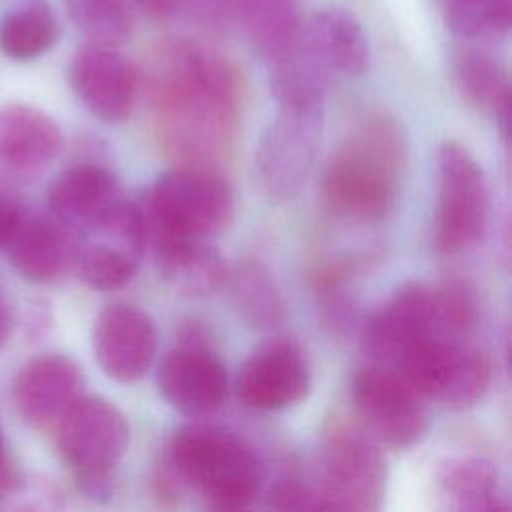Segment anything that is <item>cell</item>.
<instances>
[{"mask_svg": "<svg viewBox=\"0 0 512 512\" xmlns=\"http://www.w3.org/2000/svg\"><path fill=\"white\" fill-rule=\"evenodd\" d=\"M144 86L162 150L184 168L214 170L234 150L242 82L218 50L174 38L150 54Z\"/></svg>", "mask_w": 512, "mask_h": 512, "instance_id": "obj_1", "label": "cell"}, {"mask_svg": "<svg viewBox=\"0 0 512 512\" xmlns=\"http://www.w3.org/2000/svg\"><path fill=\"white\" fill-rule=\"evenodd\" d=\"M408 142L386 112L360 118L332 152L322 176L326 210L352 224L382 222L394 208L406 168Z\"/></svg>", "mask_w": 512, "mask_h": 512, "instance_id": "obj_2", "label": "cell"}, {"mask_svg": "<svg viewBox=\"0 0 512 512\" xmlns=\"http://www.w3.org/2000/svg\"><path fill=\"white\" fill-rule=\"evenodd\" d=\"M166 470L202 498V512H258L262 464L234 432L214 424L178 428L166 448Z\"/></svg>", "mask_w": 512, "mask_h": 512, "instance_id": "obj_3", "label": "cell"}, {"mask_svg": "<svg viewBox=\"0 0 512 512\" xmlns=\"http://www.w3.org/2000/svg\"><path fill=\"white\" fill-rule=\"evenodd\" d=\"M138 204L150 250L174 242H212L234 214L230 184L204 168L176 166L162 172Z\"/></svg>", "mask_w": 512, "mask_h": 512, "instance_id": "obj_4", "label": "cell"}, {"mask_svg": "<svg viewBox=\"0 0 512 512\" xmlns=\"http://www.w3.org/2000/svg\"><path fill=\"white\" fill-rule=\"evenodd\" d=\"M386 478L380 444L360 426L336 422L322 436L308 482L330 512H380Z\"/></svg>", "mask_w": 512, "mask_h": 512, "instance_id": "obj_5", "label": "cell"}, {"mask_svg": "<svg viewBox=\"0 0 512 512\" xmlns=\"http://www.w3.org/2000/svg\"><path fill=\"white\" fill-rule=\"evenodd\" d=\"M64 464L92 500L112 496V470L124 456L130 428L124 414L104 398L82 396L52 428Z\"/></svg>", "mask_w": 512, "mask_h": 512, "instance_id": "obj_6", "label": "cell"}, {"mask_svg": "<svg viewBox=\"0 0 512 512\" xmlns=\"http://www.w3.org/2000/svg\"><path fill=\"white\" fill-rule=\"evenodd\" d=\"M438 202L434 244L444 254H458L480 242L488 224L490 196L482 166L458 142L438 148Z\"/></svg>", "mask_w": 512, "mask_h": 512, "instance_id": "obj_7", "label": "cell"}, {"mask_svg": "<svg viewBox=\"0 0 512 512\" xmlns=\"http://www.w3.org/2000/svg\"><path fill=\"white\" fill-rule=\"evenodd\" d=\"M392 372L422 398H436L454 410L472 408L490 386L488 356L468 340L432 338Z\"/></svg>", "mask_w": 512, "mask_h": 512, "instance_id": "obj_8", "label": "cell"}, {"mask_svg": "<svg viewBox=\"0 0 512 512\" xmlns=\"http://www.w3.org/2000/svg\"><path fill=\"white\" fill-rule=\"evenodd\" d=\"M322 138V106L278 108L254 154L262 194L274 202L296 198L308 180Z\"/></svg>", "mask_w": 512, "mask_h": 512, "instance_id": "obj_9", "label": "cell"}, {"mask_svg": "<svg viewBox=\"0 0 512 512\" xmlns=\"http://www.w3.org/2000/svg\"><path fill=\"white\" fill-rule=\"evenodd\" d=\"M352 398L368 434L390 448H410L428 430L424 398L396 372L366 366L352 378Z\"/></svg>", "mask_w": 512, "mask_h": 512, "instance_id": "obj_10", "label": "cell"}, {"mask_svg": "<svg viewBox=\"0 0 512 512\" xmlns=\"http://www.w3.org/2000/svg\"><path fill=\"white\" fill-rule=\"evenodd\" d=\"M432 338H440L434 292L420 282H406L366 318L360 344L372 366L394 370L414 348Z\"/></svg>", "mask_w": 512, "mask_h": 512, "instance_id": "obj_11", "label": "cell"}, {"mask_svg": "<svg viewBox=\"0 0 512 512\" xmlns=\"http://www.w3.org/2000/svg\"><path fill=\"white\" fill-rule=\"evenodd\" d=\"M124 202L126 196L114 172L92 160L66 166L46 192V210L80 240L106 228Z\"/></svg>", "mask_w": 512, "mask_h": 512, "instance_id": "obj_12", "label": "cell"}, {"mask_svg": "<svg viewBox=\"0 0 512 512\" xmlns=\"http://www.w3.org/2000/svg\"><path fill=\"white\" fill-rule=\"evenodd\" d=\"M68 82L80 104L108 124L124 122L140 94V70L118 48L84 42L70 58Z\"/></svg>", "mask_w": 512, "mask_h": 512, "instance_id": "obj_13", "label": "cell"}, {"mask_svg": "<svg viewBox=\"0 0 512 512\" xmlns=\"http://www.w3.org/2000/svg\"><path fill=\"white\" fill-rule=\"evenodd\" d=\"M62 148L64 134L44 110L24 102L0 108V188L34 184Z\"/></svg>", "mask_w": 512, "mask_h": 512, "instance_id": "obj_14", "label": "cell"}, {"mask_svg": "<svg viewBox=\"0 0 512 512\" xmlns=\"http://www.w3.org/2000/svg\"><path fill=\"white\" fill-rule=\"evenodd\" d=\"M156 386L174 410L190 418H204L224 404L228 376L220 358L190 330L188 338L162 358Z\"/></svg>", "mask_w": 512, "mask_h": 512, "instance_id": "obj_15", "label": "cell"}, {"mask_svg": "<svg viewBox=\"0 0 512 512\" xmlns=\"http://www.w3.org/2000/svg\"><path fill=\"white\" fill-rule=\"evenodd\" d=\"M312 386L304 352L286 338L260 344L240 366L236 396L256 410H284L302 402Z\"/></svg>", "mask_w": 512, "mask_h": 512, "instance_id": "obj_16", "label": "cell"}, {"mask_svg": "<svg viewBox=\"0 0 512 512\" xmlns=\"http://www.w3.org/2000/svg\"><path fill=\"white\" fill-rule=\"evenodd\" d=\"M92 346L102 372L116 382L140 380L156 356V328L150 316L132 304H110L100 310Z\"/></svg>", "mask_w": 512, "mask_h": 512, "instance_id": "obj_17", "label": "cell"}, {"mask_svg": "<svg viewBox=\"0 0 512 512\" xmlns=\"http://www.w3.org/2000/svg\"><path fill=\"white\" fill-rule=\"evenodd\" d=\"M84 396V374L66 354H42L28 360L12 382V400L30 426L54 428Z\"/></svg>", "mask_w": 512, "mask_h": 512, "instance_id": "obj_18", "label": "cell"}, {"mask_svg": "<svg viewBox=\"0 0 512 512\" xmlns=\"http://www.w3.org/2000/svg\"><path fill=\"white\" fill-rule=\"evenodd\" d=\"M80 238L48 210L26 214L6 244L12 268L28 282L50 284L74 268Z\"/></svg>", "mask_w": 512, "mask_h": 512, "instance_id": "obj_19", "label": "cell"}, {"mask_svg": "<svg viewBox=\"0 0 512 512\" xmlns=\"http://www.w3.org/2000/svg\"><path fill=\"white\" fill-rule=\"evenodd\" d=\"M302 38L330 74L360 76L370 62V46L358 18L340 6H328L302 22Z\"/></svg>", "mask_w": 512, "mask_h": 512, "instance_id": "obj_20", "label": "cell"}, {"mask_svg": "<svg viewBox=\"0 0 512 512\" xmlns=\"http://www.w3.org/2000/svg\"><path fill=\"white\" fill-rule=\"evenodd\" d=\"M462 98L500 122L504 138L510 126V78L504 62L482 46H462L452 62Z\"/></svg>", "mask_w": 512, "mask_h": 512, "instance_id": "obj_21", "label": "cell"}, {"mask_svg": "<svg viewBox=\"0 0 512 512\" xmlns=\"http://www.w3.org/2000/svg\"><path fill=\"white\" fill-rule=\"evenodd\" d=\"M162 278L186 296H208L226 280V264L212 242H174L150 250Z\"/></svg>", "mask_w": 512, "mask_h": 512, "instance_id": "obj_22", "label": "cell"}, {"mask_svg": "<svg viewBox=\"0 0 512 512\" xmlns=\"http://www.w3.org/2000/svg\"><path fill=\"white\" fill-rule=\"evenodd\" d=\"M58 40L48 0H10L0 16V52L12 62H34Z\"/></svg>", "mask_w": 512, "mask_h": 512, "instance_id": "obj_23", "label": "cell"}, {"mask_svg": "<svg viewBox=\"0 0 512 512\" xmlns=\"http://www.w3.org/2000/svg\"><path fill=\"white\" fill-rule=\"evenodd\" d=\"M226 282L232 302L246 324L258 330H274L284 322L286 304L266 266L254 260L238 262L228 270Z\"/></svg>", "mask_w": 512, "mask_h": 512, "instance_id": "obj_24", "label": "cell"}, {"mask_svg": "<svg viewBox=\"0 0 512 512\" xmlns=\"http://www.w3.org/2000/svg\"><path fill=\"white\" fill-rule=\"evenodd\" d=\"M242 26L252 48L272 64L296 42L302 30L298 0H246Z\"/></svg>", "mask_w": 512, "mask_h": 512, "instance_id": "obj_25", "label": "cell"}, {"mask_svg": "<svg viewBox=\"0 0 512 512\" xmlns=\"http://www.w3.org/2000/svg\"><path fill=\"white\" fill-rule=\"evenodd\" d=\"M142 254L110 236L80 240L74 270L80 280L100 292L124 288L136 274Z\"/></svg>", "mask_w": 512, "mask_h": 512, "instance_id": "obj_26", "label": "cell"}, {"mask_svg": "<svg viewBox=\"0 0 512 512\" xmlns=\"http://www.w3.org/2000/svg\"><path fill=\"white\" fill-rule=\"evenodd\" d=\"M62 4L88 44L118 48L132 34L128 0H62Z\"/></svg>", "mask_w": 512, "mask_h": 512, "instance_id": "obj_27", "label": "cell"}, {"mask_svg": "<svg viewBox=\"0 0 512 512\" xmlns=\"http://www.w3.org/2000/svg\"><path fill=\"white\" fill-rule=\"evenodd\" d=\"M436 482L452 504L500 494L496 466L478 454L446 456L436 468Z\"/></svg>", "mask_w": 512, "mask_h": 512, "instance_id": "obj_28", "label": "cell"}, {"mask_svg": "<svg viewBox=\"0 0 512 512\" xmlns=\"http://www.w3.org/2000/svg\"><path fill=\"white\" fill-rule=\"evenodd\" d=\"M446 26L462 40H486L510 28L512 0H438Z\"/></svg>", "mask_w": 512, "mask_h": 512, "instance_id": "obj_29", "label": "cell"}, {"mask_svg": "<svg viewBox=\"0 0 512 512\" xmlns=\"http://www.w3.org/2000/svg\"><path fill=\"white\" fill-rule=\"evenodd\" d=\"M434 292L436 328L444 340H466L480 320V298L466 280H446Z\"/></svg>", "mask_w": 512, "mask_h": 512, "instance_id": "obj_30", "label": "cell"}, {"mask_svg": "<svg viewBox=\"0 0 512 512\" xmlns=\"http://www.w3.org/2000/svg\"><path fill=\"white\" fill-rule=\"evenodd\" d=\"M264 504L266 512H330L314 494L308 478L294 470L272 484Z\"/></svg>", "mask_w": 512, "mask_h": 512, "instance_id": "obj_31", "label": "cell"}, {"mask_svg": "<svg viewBox=\"0 0 512 512\" xmlns=\"http://www.w3.org/2000/svg\"><path fill=\"white\" fill-rule=\"evenodd\" d=\"M180 6L196 22L212 30H228L238 24L242 26L246 0H180Z\"/></svg>", "mask_w": 512, "mask_h": 512, "instance_id": "obj_32", "label": "cell"}, {"mask_svg": "<svg viewBox=\"0 0 512 512\" xmlns=\"http://www.w3.org/2000/svg\"><path fill=\"white\" fill-rule=\"evenodd\" d=\"M26 206L20 202V198L6 188H0V248L4 250L10 238L16 234L20 228L24 216H26Z\"/></svg>", "mask_w": 512, "mask_h": 512, "instance_id": "obj_33", "label": "cell"}, {"mask_svg": "<svg viewBox=\"0 0 512 512\" xmlns=\"http://www.w3.org/2000/svg\"><path fill=\"white\" fill-rule=\"evenodd\" d=\"M450 512H508L504 500L500 494L474 500V502H464V504H452Z\"/></svg>", "mask_w": 512, "mask_h": 512, "instance_id": "obj_34", "label": "cell"}, {"mask_svg": "<svg viewBox=\"0 0 512 512\" xmlns=\"http://www.w3.org/2000/svg\"><path fill=\"white\" fill-rule=\"evenodd\" d=\"M150 18H168L180 6V0H128Z\"/></svg>", "mask_w": 512, "mask_h": 512, "instance_id": "obj_35", "label": "cell"}, {"mask_svg": "<svg viewBox=\"0 0 512 512\" xmlns=\"http://www.w3.org/2000/svg\"><path fill=\"white\" fill-rule=\"evenodd\" d=\"M20 482L14 466L8 462L6 456V446H4V436L0 430V496H4L8 490H12Z\"/></svg>", "mask_w": 512, "mask_h": 512, "instance_id": "obj_36", "label": "cell"}, {"mask_svg": "<svg viewBox=\"0 0 512 512\" xmlns=\"http://www.w3.org/2000/svg\"><path fill=\"white\" fill-rule=\"evenodd\" d=\"M12 332V316H10V308L4 300V296L0 294V348L6 344V340L10 338Z\"/></svg>", "mask_w": 512, "mask_h": 512, "instance_id": "obj_37", "label": "cell"}]
</instances>
